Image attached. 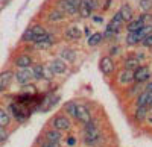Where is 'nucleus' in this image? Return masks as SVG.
I'll return each instance as SVG.
<instances>
[{"label": "nucleus", "mask_w": 152, "mask_h": 147, "mask_svg": "<svg viewBox=\"0 0 152 147\" xmlns=\"http://www.w3.org/2000/svg\"><path fill=\"white\" fill-rule=\"evenodd\" d=\"M31 64H32V59L29 55H20L15 58V65L20 68H28L31 67Z\"/></svg>", "instance_id": "obj_11"}, {"label": "nucleus", "mask_w": 152, "mask_h": 147, "mask_svg": "<svg viewBox=\"0 0 152 147\" xmlns=\"http://www.w3.org/2000/svg\"><path fill=\"white\" fill-rule=\"evenodd\" d=\"M143 36L140 35V32H129L128 36H126V43H128L129 46H135L138 43H142Z\"/></svg>", "instance_id": "obj_15"}, {"label": "nucleus", "mask_w": 152, "mask_h": 147, "mask_svg": "<svg viewBox=\"0 0 152 147\" xmlns=\"http://www.w3.org/2000/svg\"><path fill=\"white\" fill-rule=\"evenodd\" d=\"M66 109H67V112H70L72 115H75V112H76V105L70 102V103L66 105Z\"/></svg>", "instance_id": "obj_34"}, {"label": "nucleus", "mask_w": 152, "mask_h": 147, "mask_svg": "<svg viewBox=\"0 0 152 147\" xmlns=\"http://www.w3.org/2000/svg\"><path fill=\"white\" fill-rule=\"evenodd\" d=\"M137 103H138V106H146V105H149V99H148V93H146V91L138 96Z\"/></svg>", "instance_id": "obj_27"}, {"label": "nucleus", "mask_w": 152, "mask_h": 147, "mask_svg": "<svg viewBox=\"0 0 152 147\" xmlns=\"http://www.w3.org/2000/svg\"><path fill=\"white\" fill-rule=\"evenodd\" d=\"M102 38H104V35L100 32H96V33L90 35V36H88V46H91V47L97 46L100 41H102Z\"/></svg>", "instance_id": "obj_19"}, {"label": "nucleus", "mask_w": 152, "mask_h": 147, "mask_svg": "<svg viewBox=\"0 0 152 147\" xmlns=\"http://www.w3.org/2000/svg\"><path fill=\"white\" fill-rule=\"evenodd\" d=\"M119 80L122 83H129L134 80V71L129 70V68H125L122 73H120V76H119Z\"/></svg>", "instance_id": "obj_14"}, {"label": "nucleus", "mask_w": 152, "mask_h": 147, "mask_svg": "<svg viewBox=\"0 0 152 147\" xmlns=\"http://www.w3.org/2000/svg\"><path fill=\"white\" fill-rule=\"evenodd\" d=\"M93 20H94L96 23H102V17H94Z\"/></svg>", "instance_id": "obj_39"}, {"label": "nucleus", "mask_w": 152, "mask_h": 147, "mask_svg": "<svg viewBox=\"0 0 152 147\" xmlns=\"http://www.w3.org/2000/svg\"><path fill=\"white\" fill-rule=\"evenodd\" d=\"M140 8H142L145 12L151 11V8H152V0H140Z\"/></svg>", "instance_id": "obj_30"}, {"label": "nucleus", "mask_w": 152, "mask_h": 147, "mask_svg": "<svg viewBox=\"0 0 152 147\" xmlns=\"http://www.w3.org/2000/svg\"><path fill=\"white\" fill-rule=\"evenodd\" d=\"M85 2L88 3V6H90L91 9H96L97 8V0H85Z\"/></svg>", "instance_id": "obj_36"}, {"label": "nucleus", "mask_w": 152, "mask_h": 147, "mask_svg": "<svg viewBox=\"0 0 152 147\" xmlns=\"http://www.w3.org/2000/svg\"><path fill=\"white\" fill-rule=\"evenodd\" d=\"M123 23H125V20H123V17H122V14H120V11H119L117 14L113 17V20L110 21V24H108V28H107V29L111 30L113 33H117V32L122 29Z\"/></svg>", "instance_id": "obj_5"}, {"label": "nucleus", "mask_w": 152, "mask_h": 147, "mask_svg": "<svg viewBox=\"0 0 152 147\" xmlns=\"http://www.w3.org/2000/svg\"><path fill=\"white\" fill-rule=\"evenodd\" d=\"M32 71H34V77H37V79H43V77H46V73H44V67H43V65H40V64L34 65Z\"/></svg>", "instance_id": "obj_23"}, {"label": "nucleus", "mask_w": 152, "mask_h": 147, "mask_svg": "<svg viewBox=\"0 0 152 147\" xmlns=\"http://www.w3.org/2000/svg\"><path fill=\"white\" fill-rule=\"evenodd\" d=\"M12 77H14V73H12V71H3V73H0V91H2L3 88H6L8 85L11 83Z\"/></svg>", "instance_id": "obj_9"}, {"label": "nucleus", "mask_w": 152, "mask_h": 147, "mask_svg": "<svg viewBox=\"0 0 152 147\" xmlns=\"http://www.w3.org/2000/svg\"><path fill=\"white\" fill-rule=\"evenodd\" d=\"M3 2H6V0H0V3H3Z\"/></svg>", "instance_id": "obj_41"}, {"label": "nucleus", "mask_w": 152, "mask_h": 147, "mask_svg": "<svg viewBox=\"0 0 152 147\" xmlns=\"http://www.w3.org/2000/svg\"><path fill=\"white\" fill-rule=\"evenodd\" d=\"M137 67H140V65H138V59H137V58L131 56V58H128V59L125 61V68H129V70H135Z\"/></svg>", "instance_id": "obj_24"}, {"label": "nucleus", "mask_w": 152, "mask_h": 147, "mask_svg": "<svg viewBox=\"0 0 152 147\" xmlns=\"http://www.w3.org/2000/svg\"><path fill=\"white\" fill-rule=\"evenodd\" d=\"M43 147H58V144H56V143H50V141H49V143H47L46 146H43Z\"/></svg>", "instance_id": "obj_38"}, {"label": "nucleus", "mask_w": 152, "mask_h": 147, "mask_svg": "<svg viewBox=\"0 0 152 147\" xmlns=\"http://www.w3.org/2000/svg\"><path fill=\"white\" fill-rule=\"evenodd\" d=\"M66 12H62L61 9H56V11H52L50 14L47 15V18L50 20V21H61V20H64V15Z\"/></svg>", "instance_id": "obj_18"}, {"label": "nucleus", "mask_w": 152, "mask_h": 147, "mask_svg": "<svg viewBox=\"0 0 152 147\" xmlns=\"http://www.w3.org/2000/svg\"><path fill=\"white\" fill-rule=\"evenodd\" d=\"M120 14H122V17H123V20H125V21H131V20H132V17H134L132 8H131L129 5H123V6H122V9H120Z\"/></svg>", "instance_id": "obj_17"}, {"label": "nucleus", "mask_w": 152, "mask_h": 147, "mask_svg": "<svg viewBox=\"0 0 152 147\" xmlns=\"http://www.w3.org/2000/svg\"><path fill=\"white\" fill-rule=\"evenodd\" d=\"M91 8L88 6V3L85 2V0H81V5H79V8H78V14L82 17V18H87V17H90L91 15Z\"/></svg>", "instance_id": "obj_13"}, {"label": "nucleus", "mask_w": 152, "mask_h": 147, "mask_svg": "<svg viewBox=\"0 0 152 147\" xmlns=\"http://www.w3.org/2000/svg\"><path fill=\"white\" fill-rule=\"evenodd\" d=\"M146 114H148L146 106H138L137 111H135V118H137L138 121H143V120L146 118Z\"/></svg>", "instance_id": "obj_25"}, {"label": "nucleus", "mask_w": 152, "mask_h": 147, "mask_svg": "<svg viewBox=\"0 0 152 147\" xmlns=\"http://www.w3.org/2000/svg\"><path fill=\"white\" fill-rule=\"evenodd\" d=\"M143 26H145V21H143L142 17H140V18H137V20H131V21H129L128 30H129V32H138Z\"/></svg>", "instance_id": "obj_16"}, {"label": "nucleus", "mask_w": 152, "mask_h": 147, "mask_svg": "<svg viewBox=\"0 0 152 147\" xmlns=\"http://www.w3.org/2000/svg\"><path fill=\"white\" fill-rule=\"evenodd\" d=\"M46 138H47V141H50V143H58V141L61 140V133L58 132V129H56V130H47V132H46Z\"/></svg>", "instance_id": "obj_20"}, {"label": "nucleus", "mask_w": 152, "mask_h": 147, "mask_svg": "<svg viewBox=\"0 0 152 147\" xmlns=\"http://www.w3.org/2000/svg\"><path fill=\"white\" fill-rule=\"evenodd\" d=\"M34 38H35V33H34L32 28H28L21 35V41L23 43H34Z\"/></svg>", "instance_id": "obj_21"}, {"label": "nucleus", "mask_w": 152, "mask_h": 147, "mask_svg": "<svg viewBox=\"0 0 152 147\" xmlns=\"http://www.w3.org/2000/svg\"><path fill=\"white\" fill-rule=\"evenodd\" d=\"M53 126H55L58 130H67V129L70 127V121H69V118H66L64 115H58V117H55V120H53Z\"/></svg>", "instance_id": "obj_8"}, {"label": "nucleus", "mask_w": 152, "mask_h": 147, "mask_svg": "<svg viewBox=\"0 0 152 147\" xmlns=\"http://www.w3.org/2000/svg\"><path fill=\"white\" fill-rule=\"evenodd\" d=\"M32 77H34V71L29 70V67H28V68H21L20 71L15 73V79H17V82L21 83V85L29 83Z\"/></svg>", "instance_id": "obj_4"}, {"label": "nucleus", "mask_w": 152, "mask_h": 147, "mask_svg": "<svg viewBox=\"0 0 152 147\" xmlns=\"http://www.w3.org/2000/svg\"><path fill=\"white\" fill-rule=\"evenodd\" d=\"M146 93H148V99H149V105L152 103V83H149L146 87Z\"/></svg>", "instance_id": "obj_35"}, {"label": "nucleus", "mask_w": 152, "mask_h": 147, "mask_svg": "<svg viewBox=\"0 0 152 147\" xmlns=\"http://www.w3.org/2000/svg\"><path fill=\"white\" fill-rule=\"evenodd\" d=\"M69 144H75V138H69Z\"/></svg>", "instance_id": "obj_40"}, {"label": "nucleus", "mask_w": 152, "mask_h": 147, "mask_svg": "<svg viewBox=\"0 0 152 147\" xmlns=\"http://www.w3.org/2000/svg\"><path fill=\"white\" fill-rule=\"evenodd\" d=\"M59 8L62 12H66V14H70V15H75L76 12H78V8H75L72 3H69L67 0H59Z\"/></svg>", "instance_id": "obj_12"}, {"label": "nucleus", "mask_w": 152, "mask_h": 147, "mask_svg": "<svg viewBox=\"0 0 152 147\" xmlns=\"http://www.w3.org/2000/svg\"><path fill=\"white\" fill-rule=\"evenodd\" d=\"M11 123V117L5 109H0V127H6Z\"/></svg>", "instance_id": "obj_22"}, {"label": "nucleus", "mask_w": 152, "mask_h": 147, "mask_svg": "<svg viewBox=\"0 0 152 147\" xmlns=\"http://www.w3.org/2000/svg\"><path fill=\"white\" fill-rule=\"evenodd\" d=\"M61 56H62V59L64 61H75V52L73 50H70V49H64V50L61 52Z\"/></svg>", "instance_id": "obj_26"}, {"label": "nucleus", "mask_w": 152, "mask_h": 147, "mask_svg": "<svg viewBox=\"0 0 152 147\" xmlns=\"http://www.w3.org/2000/svg\"><path fill=\"white\" fill-rule=\"evenodd\" d=\"M53 44V41H38V43H35V49H49L50 46Z\"/></svg>", "instance_id": "obj_29"}, {"label": "nucleus", "mask_w": 152, "mask_h": 147, "mask_svg": "<svg viewBox=\"0 0 152 147\" xmlns=\"http://www.w3.org/2000/svg\"><path fill=\"white\" fill-rule=\"evenodd\" d=\"M142 44H143L145 47H151V46H152V33L148 35V36H145L143 41H142Z\"/></svg>", "instance_id": "obj_33"}, {"label": "nucleus", "mask_w": 152, "mask_h": 147, "mask_svg": "<svg viewBox=\"0 0 152 147\" xmlns=\"http://www.w3.org/2000/svg\"><path fill=\"white\" fill-rule=\"evenodd\" d=\"M138 32H140V35L145 38V36H148V35L152 33V26H151V24H145V26H143L140 30H138ZM142 41H143V40H142Z\"/></svg>", "instance_id": "obj_28"}, {"label": "nucleus", "mask_w": 152, "mask_h": 147, "mask_svg": "<svg viewBox=\"0 0 152 147\" xmlns=\"http://www.w3.org/2000/svg\"><path fill=\"white\" fill-rule=\"evenodd\" d=\"M8 137H9V133L5 130V127H0V143L6 141V140H8Z\"/></svg>", "instance_id": "obj_32"}, {"label": "nucleus", "mask_w": 152, "mask_h": 147, "mask_svg": "<svg viewBox=\"0 0 152 147\" xmlns=\"http://www.w3.org/2000/svg\"><path fill=\"white\" fill-rule=\"evenodd\" d=\"M151 76V71H149V67L146 65H140L134 70V80L137 83H142V82H146Z\"/></svg>", "instance_id": "obj_2"}, {"label": "nucleus", "mask_w": 152, "mask_h": 147, "mask_svg": "<svg viewBox=\"0 0 152 147\" xmlns=\"http://www.w3.org/2000/svg\"><path fill=\"white\" fill-rule=\"evenodd\" d=\"M32 30H34V33H35V36H38V35H44V33H47V32L44 30V28H43V26H40V24H35V26H32Z\"/></svg>", "instance_id": "obj_31"}, {"label": "nucleus", "mask_w": 152, "mask_h": 147, "mask_svg": "<svg viewBox=\"0 0 152 147\" xmlns=\"http://www.w3.org/2000/svg\"><path fill=\"white\" fill-rule=\"evenodd\" d=\"M151 106H152V103H151Z\"/></svg>", "instance_id": "obj_42"}, {"label": "nucleus", "mask_w": 152, "mask_h": 147, "mask_svg": "<svg viewBox=\"0 0 152 147\" xmlns=\"http://www.w3.org/2000/svg\"><path fill=\"white\" fill-rule=\"evenodd\" d=\"M50 70H52V73H55V75H62V73H66L67 65L64 62V59H53L52 64H50Z\"/></svg>", "instance_id": "obj_7"}, {"label": "nucleus", "mask_w": 152, "mask_h": 147, "mask_svg": "<svg viewBox=\"0 0 152 147\" xmlns=\"http://www.w3.org/2000/svg\"><path fill=\"white\" fill-rule=\"evenodd\" d=\"M99 67H100V71H102L105 76H110L111 73L114 71V61H113V58H110V56L100 58Z\"/></svg>", "instance_id": "obj_3"}, {"label": "nucleus", "mask_w": 152, "mask_h": 147, "mask_svg": "<svg viewBox=\"0 0 152 147\" xmlns=\"http://www.w3.org/2000/svg\"><path fill=\"white\" fill-rule=\"evenodd\" d=\"M100 140V132L96 126V123L91 120L87 123V129H85V144L94 146L97 141Z\"/></svg>", "instance_id": "obj_1"}, {"label": "nucleus", "mask_w": 152, "mask_h": 147, "mask_svg": "<svg viewBox=\"0 0 152 147\" xmlns=\"http://www.w3.org/2000/svg\"><path fill=\"white\" fill-rule=\"evenodd\" d=\"M75 117L78 118L79 121L82 123H88V121H91V115H90V111L85 108V106H76V112H75Z\"/></svg>", "instance_id": "obj_6"}, {"label": "nucleus", "mask_w": 152, "mask_h": 147, "mask_svg": "<svg viewBox=\"0 0 152 147\" xmlns=\"http://www.w3.org/2000/svg\"><path fill=\"white\" fill-rule=\"evenodd\" d=\"M66 36H67L69 40L75 41V40H79V38H81L82 32H81V29H79L78 26H70V28H67V30H66Z\"/></svg>", "instance_id": "obj_10"}, {"label": "nucleus", "mask_w": 152, "mask_h": 147, "mask_svg": "<svg viewBox=\"0 0 152 147\" xmlns=\"http://www.w3.org/2000/svg\"><path fill=\"white\" fill-rule=\"evenodd\" d=\"M69 3H72L75 8H79V5H81V0H67Z\"/></svg>", "instance_id": "obj_37"}]
</instances>
